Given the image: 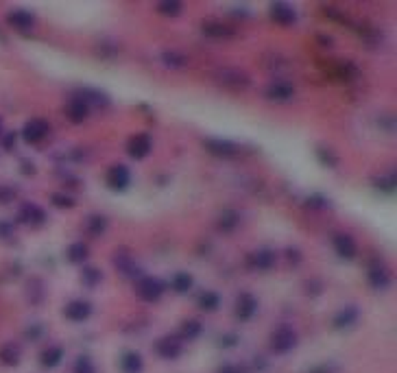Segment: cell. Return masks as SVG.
Wrapping results in <instances>:
<instances>
[{
  "mask_svg": "<svg viewBox=\"0 0 397 373\" xmlns=\"http://www.w3.org/2000/svg\"><path fill=\"white\" fill-rule=\"evenodd\" d=\"M299 343V334L292 326H277L273 332H271V339H268V347H271V352L277 354V356H286L290 354L294 347Z\"/></svg>",
  "mask_w": 397,
  "mask_h": 373,
  "instance_id": "cell-1",
  "label": "cell"
},
{
  "mask_svg": "<svg viewBox=\"0 0 397 373\" xmlns=\"http://www.w3.org/2000/svg\"><path fill=\"white\" fill-rule=\"evenodd\" d=\"M212 76L221 87L232 89V92H242V89H247L251 85L249 74L245 70H240V68H234V66H225V68L214 70Z\"/></svg>",
  "mask_w": 397,
  "mask_h": 373,
  "instance_id": "cell-2",
  "label": "cell"
},
{
  "mask_svg": "<svg viewBox=\"0 0 397 373\" xmlns=\"http://www.w3.org/2000/svg\"><path fill=\"white\" fill-rule=\"evenodd\" d=\"M367 279H369V286L382 292L391 286V268L387 266L382 258H374L369 260V266H367Z\"/></svg>",
  "mask_w": 397,
  "mask_h": 373,
  "instance_id": "cell-3",
  "label": "cell"
},
{
  "mask_svg": "<svg viewBox=\"0 0 397 373\" xmlns=\"http://www.w3.org/2000/svg\"><path fill=\"white\" fill-rule=\"evenodd\" d=\"M164 281L158 277H151V275H142L140 279H136V295L142 301L147 303H155L164 297Z\"/></svg>",
  "mask_w": 397,
  "mask_h": 373,
  "instance_id": "cell-4",
  "label": "cell"
},
{
  "mask_svg": "<svg viewBox=\"0 0 397 373\" xmlns=\"http://www.w3.org/2000/svg\"><path fill=\"white\" fill-rule=\"evenodd\" d=\"M203 147L208 149L210 156L223 158V160H234V158H238V153H240L238 145H234L232 140H223V138H208V140H203Z\"/></svg>",
  "mask_w": 397,
  "mask_h": 373,
  "instance_id": "cell-5",
  "label": "cell"
},
{
  "mask_svg": "<svg viewBox=\"0 0 397 373\" xmlns=\"http://www.w3.org/2000/svg\"><path fill=\"white\" fill-rule=\"evenodd\" d=\"M50 134V125L44 118H31L27 125L22 127V140L27 145H40L48 138Z\"/></svg>",
  "mask_w": 397,
  "mask_h": 373,
  "instance_id": "cell-6",
  "label": "cell"
},
{
  "mask_svg": "<svg viewBox=\"0 0 397 373\" xmlns=\"http://www.w3.org/2000/svg\"><path fill=\"white\" fill-rule=\"evenodd\" d=\"M234 315H236L238 321L247 323V321H251L255 315H258V299H255L251 292H240L236 297Z\"/></svg>",
  "mask_w": 397,
  "mask_h": 373,
  "instance_id": "cell-7",
  "label": "cell"
},
{
  "mask_svg": "<svg viewBox=\"0 0 397 373\" xmlns=\"http://www.w3.org/2000/svg\"><path fill=\"white\" fill-rule=\"evenodd\" d=\"M155 352L164 360H175V358L182 356V352H184V341L179 339L177 334H173V337L169 334V337H162L155 343Z\"/></svg>",
  "mask_w": 397,
  "mask_h": 373,
  "instance_id": "cell-8",
  "label": "cell"
},
{
  "mask_svg": "<svg viewBox=\"0 0 397 373\" xmlns=\"http://www.w3.org/2000/svg\"><path fill=\"white\" fill-rule=\"evenodd\" d=\"M35 22H37L35 14H33V11H27V9H14V11H9V14H7V24L11 29L20 31V33L33 31Z\"/></svg>",
  "mask_w": 397,
  "mask_h": 373,
  "instance_id": "cell-9",
  "label": "cell"
},
{
  "mask_svg": "<svg viewBox=\"0 0 397 373\" xmlns=\"http://www.w3.org/2000/svg\"><path fill=\"white\" fill-rule=\"evenodd\" d=\"M18 221L22 225L42 227L46 223V212L37 203H22L20 210H18Z\"/></svg>",
  "mask_w": 397,
  "mask_h": 373,
  "instance_id": "cell-10",
  "label": "cell"
},
{
  "mask_svg": "<svg viewBox=\"0 0 397 373\" xmlns=\"http://www.w3.org/2000/svg\"><path fill=\"white\" fill-rule=\"evenodd\" d=\"M153 149V140L149 134H136L129 138V142H127V153H129V158L133 160H144Z\"/></svg>",
  "mask_w": 397,
  "mask_h": 373,
  "instance_id": "cell-11",
  "label": "cell"
},
{
  "mask_svg": "<svg viewBox=\"0 0 397 373\" xmlns=\"http://www.w3.org/2000/svg\"><path fill=\"white\" fill-rule=\"evenodd\" d=\"M63 317L72 323H83L92 317V303L85 299H72L66 308H63Z\"/></svg>",
  "mask_w": 397,
  "mask_h": 373,
  "instance_id": "cell-12",
  "label": "cell"
},
{
  "mask_svg": "<svg viewBox=\"0 0 397 373\" xmlns=\"http://www.w3.org/2000/svg\"><path fill=\"white\" fill-rule=\"evenodd\" d=\"M105 182L111 190H116V192H125L127 188H129L131 184V173L127 166L118 164V166H111V169L107 171V177H105Z\"/></svg>",
  "mask_w": 397,
  "mask_h": 373,
  "instance_id": "cell-13",
  "label": "cell"
},
{
  "mask_svg": "<svg viewBox=\"0 0 397 373\" xmlns=\"http://www.w3.org/2000/svg\"><path fill=\"white\" fill-rule=\"evenodd\" d=\"M264 96L273 103H288L294 96V85L290 81H271L264 89Z\"/></svg>",
  "mask_w": 397,
  "mask_h": 373,
  "instance_id": "cell-14",
  "label": "cell"
},
{
  "mask_svg": "<svg viewBox=\"0 0 397 373\" xmlns=\"http://www.w3.org/2000/svg\"><path fill=\"white\" fill-rule=\"evenodd\" d=\"M247 264H249V268H253V271H271V268L277 264V253L271 249H258L247 258Z\"/></svg>",
  "mask_w": 397,
  "mask_h": 373,
  "instance_id": "cell-15",
  "label": "cell"
},
{
  "mask_svg": "<svg viewBox=\"0 0 397 373\" xmlns=\"http://www.w3.org/2000/svg\"><path fill=\"white\" fill-rule=\"evenodd\" d=\"M89 105L85 100H81L79 96H72L68 103H66V116H68V120L72 125H81L89 118Z\"/></svg>",
  "mask_w": 397,
  "mask_h": 373,
  "instance_id": "cell-16",
  "label": "cell"
},
{
  "mask_svg": "<svg viewBox=\"0 0 397 373\" xmlns=\"http://www.w3.org/2000/svg\"><path fill=\"white\" fill-rule=\"evenodd\" d=\"M358 319H361L358 306H345L334 315V319H332V326H334L336 330H350L358 323Z\"/></svg>",
  "mask_w": 397,
  "mask_h": 373,
  "instance_id": "cell-17",
  "label": "cell"
},
{
  "mask_svg": "<svg viewBox=\"0 0 397 373\" xmlns=\"http://www.w3.org/2000/svg\"><path fill=\"white\" fill-rule=\"evenodd\" d=\"M332 244H334V251H336L339 258H343V260L356 258L358 247H356V240L350 234H336L334 238H332Z\"/></svg>",
  "mask_w": 397,
  "mask_h": 373,
  "instance_id": "cell-18",
  "label": "cell"
},
{
  "mask_svg": "<svg viewBox=\"0 0 397 373\" xmlns=\"http://www.w3.org/2000/svg\"><path fill=\"white\" fill-rule=\"evenodd\" d=\"M201 31H203V35L212 37V40H232V37H236V31L232 27H227V24L216 22V20L203 22Z\"/></svg>",
  "mask_w": 397,
  "mask_h": 373,
  "instance_id": "cell-19",
  "label": "cell"
},
{
  "mask_svg": "<svg viewBox=\"0 0 397 373\" xmlns=\"http://www.w3.org/2000/svg\"><path fill=\"white\" fill-rule=\"evenodd\" d=\"M74 96H79L81 100H85L87 105H89V109H92V107H107L109 105V96L100 92V89H94V87L76 89Z\"/></svg>",
  "mask_w": 397,
  "mask_h": 373,
  "instance_id": "cell-20",
  "label": "cell"
},
{
  "mask_svg": "<svg viewBox=\"0 0 397 373\" xmlns=\"http://www.w3.org/2000/svg\"><path fill=\"white\" fill-rule=\"evenodd\" d=\"M114 266H116L125 277H129L133 281L142 277V273H140V268H138V264H136V260L131 258V255L116 253V255H114Z\"/></svg>",
  "mask_w": 397,
  "mask_h": 373,
  "instance_id": "cell-21",
  "label": "cell"
},
{
  "mask_svg": "<svg viewBox=\"0 0 397 373\" xmlns=\"http://www.w3.org/2000/svg\"><path fill=\"white\" fill-rule=\"evenodd\" d=\"M268 11H271V20L281 24V27H288V24L297 20V11L286 3H273Z\"/></svg>",
  "mask_w": 397,
  "mask_h": 373,
  "instance_id": "cell-22",
  "label": "cell"
},
{
  "mask_svg": "<svg viewBox=\"0 0 397 373\" xmlns=\"http://www.w3.org/2000/svg\"><path fill=\"white\" fill-rule=\"evenodd\" d=\"M240 225V214L232 208H225L219 218H216V227H219V231H223V234H232V231H236Z\"/></svg>",
  "mask_w": 397,
  "mask_h": 373,
  "instance_id": "cell-23",
  "label": "cell"
},
{
  "mask_svg": "<svg viewBox=\"0 0 397 373\" xmlns=\"http://www.w3.org/2000/svg\"><path fill=\"white\" fill-rule=\"evenodd\" d=\"M118 367L122 373H142L144 369V360L138 352H125L118 360Z\"/></svg>",
  "mask_w": 397,
  "mask_h": 373,
  "instance_id": "cell-24",
  "label": "cell"
},
{
  "mask_svg": "<svg viewBox=\"0 0 397 373\" xmlns=\"http://www.w3.org/2000/svg\"><path fill=\"white\" fill-rule=\"evenodd\" d=\"M20 358H22V350H20V345L16 343H7L0 347V363H3L5 367H16L20 363Z\"/></svg>",
  "mask_w": 397,
  "mask_h": 373,
  "instance_id": "cell-25",
  "label": "cell"
},
{
  "mask_svg": "<svg viewBox=\"0 0 397 373\" xmlns=\"http://www.w3.org/2000/svg\"><path fill=\"white\" fill-rule=\"evenodd\" d=\"M61 360H63V350H61V347H57V345L46 347V350L40 354V365H42L44 369H55V367H59Z\"/></svg>",
  "mask_w": 397,
  "mask_h": 373,
  "instance_id": "cell-26",
  "label": "cell"
},
{
  "mask_svg": "<svg viewBox=\"0 0 397 373\" xmlns=\"http://www.w3.org/2000/svg\"><path fill=\"white\" fill-rule=\"evenodd\" d=\"M66 258L70 264H83L89 258V247L85 242H72L70 247L66 249Z\"/></svg>",
  "mask_w": 397,
  "mask_h": 373,
  "instance_id": "cell-27",
  "label": "cell"
},
{
  "mask_svg": "<svg viewBox=\"0 0 397 373\" xmlns=\"http://www.w3.org/2000/svg\"><path fill=\"white\" fill-rule=\"evenodd\" d=\"M160 59L166 68H173V70H182L188 66V57L184 53H179V50H164Z\"/></svg>",
  "mask_w": 397,
  "mask_h": 373,
  "instance_id": "cell-28",
  "label": "cell"
},
{
  "mask_svg": "<svg viewBox=\"0 0 397 373\" xmlns=\"http://www.w3.org/2000/svg\"><path fill=\"white\" fill-rule=\"evenodd\" d=\"M201 332H203V326L199 323V321L197 319H188L182 323V328H179L177 337L182 341H195V339L201 337Z\"/></svg>",
  "mask_w": 397,
  "mask_h": 373,
  "instance_id": "cell-29",
  "label": "cell"
},
{
  "mask_svg": "<svg viewBox=\"0 0 397 373\" xmlns=\"http://www.w3.org/2000/svg\"><path fill=\"white\" fill-rule=\"evenodd\" d=\"M197 306H199V310H203V312H214L216 308L221 306V297L214 290H206V292L199 295Z\"/></svg>",
  "mask_w": 397,
  "mask_h": 373,
  "instance_id": "cell-30",
  "label": "cell"
},
{
  "mask_svg": "<svg viewBox=\"0 0 397 373\" xmlns=\"http://www.w3.org/2000/svg\"><path fill=\"white\" fill-rule=\"evenodd\" d=\"M374 186H376V190L384 192V195H393L395 188H397L395 171H389V173H384V175L376 177V179H374Z\"/></svg>",
  "mask_w": 397,
  "mask_h": 373,
  "instance_id": "cell-31",
  "label": "cell"
},
{
  "mask_svg": "<svg viewBox=\"0 0 397 373\" xmlns=\"http://www.w3.org/2000/svg\"><path fill=\"white\" fill-rule=\"evenodd\" d=\"M192 286H195V279H192L190 273H175L173 279H171V288L177 295H186Z\"/></svg>",
  "mask_w": 397,
  "mask_h": 373,
  "instance_id": "cell-32",
  "label": "cell"
},
{
  "mask_svg": "<svg viewBox=\"0 0 397 373\" xmlns=\"http://www.w3.org/2000/svg\"><path fill=\"white\" fill-rule=\"evenodd\" d=\"M85 229H87V234H92V236L105 234V229H107V218H105L103 214H92V216H87Z\"/></svg>",
  "mask_w": 397,
  "mask_h": 373,
  "instance_id": "cell-33",
  "label": "cell"
},
{
  "mask_svg": "<svg viewBox=\"0 0 397 373\" xmlns=\"http://www.w3.org/2000/svg\"><path fill=\"white\" fill-rule=\"evenodd\" d=\"M184 11V5L177 3V0H164V3H158V14L166 16V18H177Z\"/></svg>",
  "mask_w": 397,
  "mask_h": 373,
  "instance_id": "cell-34",
  "label": "cell"
},
{
  "mask_svg": "<svg viewBox=\"0 0 397 373\" xmlns=\"http://www.w3.org/2000/svg\"><path fill=\"white\" fill-rule=\"evenodd\" d=\"M81 279H83L85 286H96V284H100V279H103V273L94 266H85L83 273H81Z\"/></svg>",
  "mask_w": 397,
  "mask_h": 373,
  "instance_id": "cell-35",
  "label": "cell"
},
{
  "mask_svg": "<svg viewBox=\"0 0 397 373\" xmlns=\"http://www.w3.org/2000/svg\"><path fill=\"white\" fill-rule=\"evenodd\" d=\"M305 208L308 210H325V208H330V201L323 195H310L308 199H305Z\"/></svg>",
  "mask_w": 397,
  "mask_h": 373,
  "instance_id": "cell-36",
  "label": "cell"
},
{
  "mask_svg": "<svg viewBox=\"0 0 397 373\" xmlns=\"http://www.w3.org/2000/svg\"><path fill=\"white\" fill-rule=\"evenodd\" d=\"M336 68H339V74L343 76L345 81H347V79H356V76H358V68L354 66V63H350V61H341Z\"/></svg>",
  "mask_w": 397,
  "mask_h": 373,
  "instance_id": "cell-37",
  "label": "cell"
},
{
  "mask_svg": "<svg viewBox=\"0 0 397 373\" xmlns=\"http://www.w3.org/2000/svg\"><path fill=\"white\" fill-rule=\"evenodd\" d=\"M74 373H96V369L92 365V360L87 356H81V358H76V363H74Z\"/></svg>",
  "mask_w": 397,
  "mask_h": 373,
  "instance_id": "cell-38",
  "label": "cell"
},
{
  "mask_svg": "<svg viewBox=\"0 0 397 373\" xmlns=\"http://www.w3.org/2000/svg\"><path fill=\"white\" fill-rule=\"evenodd\" d=\"M50 201H53V205L55 208H72L74 205V199L70 197V195H63V192H55L53 197H50Z\"/></svg>",
  "mask_w": 397,
  "mask_h": 373,
  "instance_id": "cell-39",
  "label": "cell"
},
{
  "mask_svg": "<svg viewBox=\"0 0 397 373\" xmlns=\"http://www.w3.org/2000/svg\"><path fill=\"white\" fill-rule=\"evenodd\" d=\"M16 197H18L16 188H11V186H0V203H11Z\"/></svg>",
  "mask_w": 397,
  "mask_h": 373,
  "instance_id": "cell-40",
  "label": "cell"
},
{
  "mask_svg": "<svg viewBox=\"0 0 397 373\" xmlns=\"http://www.w3.org/2000/svg\"><path fill=\"white\" fill-rule=\"evenodd\" d=\"M219 373H247L245 369H242L240 365H223L219 369Z\"/></svg>",
  "mask_w": 397,
  "mask_h": 373,
  "instance_id": "cell-41",
  "label": "cell"
},
{
  "mask_svg": "<svg viewBox=\"0 0 397 373\" xmlns=\"http://www.w3.org/2000/svg\"><path fill=\"white\" fill-rule=\"evenodd\" d=\"M236 345V337L234 334H227V337L221 339V347H234Z\"/></svg>",
  "mask_w": 397,
  "mask_h": 373,
  "instance_id": "cell-42",
  "label": "cell"
},
{
  "mask_svg": "<svg viewBox=\"0 0 397 373\" xmlns=\"http://www.w3.org/2000/svg\"><path fill=\"white\" fill-rule=\"evenodd\" d=\"M16 147V134H9V138L5 140V149H11Z\"/></svg>",
  "mask_w": 397,
  "mask_h": 373,
  "instance_id": "cell-43",
  "label": "cell"
},
{
  "mask_svg": "<svg viewBox=\"0 0 397 373\" xmlns=\"http://www.w3.org/2000/svg\"><path fill=\"white\" fill-rule=\"evenodd\" d=\"M0 138H3V118H0Z\"/></svg>",
  "mask_w": 397,
  "mask_h": 373,
  "instance_id": "cell-44",
  "label": "cell"
}]
</instances>
